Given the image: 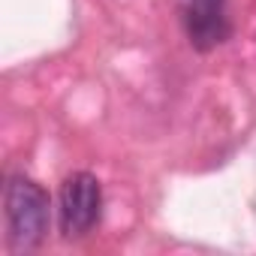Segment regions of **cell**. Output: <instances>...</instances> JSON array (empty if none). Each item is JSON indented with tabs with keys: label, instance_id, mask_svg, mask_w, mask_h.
I'll list each match as a JSON object with an SVG mask.
<instances>
[{
	"label": "cell",
	"instance_id": "cell-1",
	"mask_svg": "<svg viewBox=\"0 0 256 256\" xmlns=\"http://www.w3.org/2000/svg\"><path fill=\"white\" fill-rule=\"evenodd\" d=\"M4 208H6V235L12 250H34L42 244L52 220L48 193L24 175H12L4 190Z\"/></svg>",
	"mask_w": 256,
	"mask_h": 256
},
{
	"label": "cell",
	"instance_id": "cell-2",
	"mask_svg": "<svg viewBox=\"0 0 256 256\" xmlns=\"http://www.w3.org/2000/svg\"><path fill=\"white\" fill-rule=\"evenodd\" d=\"M102 214V187L90 172H72L60 184V232L66 238L88 235Z\"/></svg>",
	"mask_w": 256,
	"mask_h": 256
},
{
	"label": "cell",
	"instance_id": "cell-3",
	"mask_svg": "<svg viewBox=\"0 0 256 256\" xmlns=\"http://www.w3.org/2000/svg\"><path fill=\"white\" fill-rule=\"evenodd\" d=\"M181 22L190 46L199 52L223 46L232 34L226 0H181Z\"/></svg>",
	"mask_w": 256,
	"mask_h": 256
}]
</instances>
